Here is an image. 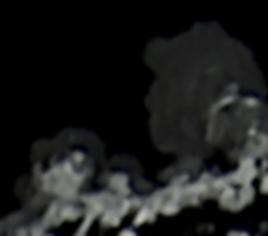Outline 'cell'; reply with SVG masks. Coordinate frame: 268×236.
<instances>
[{"label":"cell","instance_id":"1","mask_svg":"<svg viewBox=\"0 0 268 236\" xmlns=\"http://www.w3.org/2000/svg\"><path fill=\"white\" fill-rule=\"evenodd\" d=\"M261 191H263V193H268V175L263 177V182H261Z\"/></svg>","mask_w":268,"mask_h":236},{"label":"cell","instance_id":"2","mask_svg":"<svg viewBox=\"0 0 268 236\" xmlns=\"http://www.w3.org/2000/svg\"><path fill=\"white\" fill-rule=\"evenodd\" d=\"M121 236H136V234H134V231H130V229H127V231H123Z\"/></svg>","mask_w":268,"mask_h":236}]
</instances>
